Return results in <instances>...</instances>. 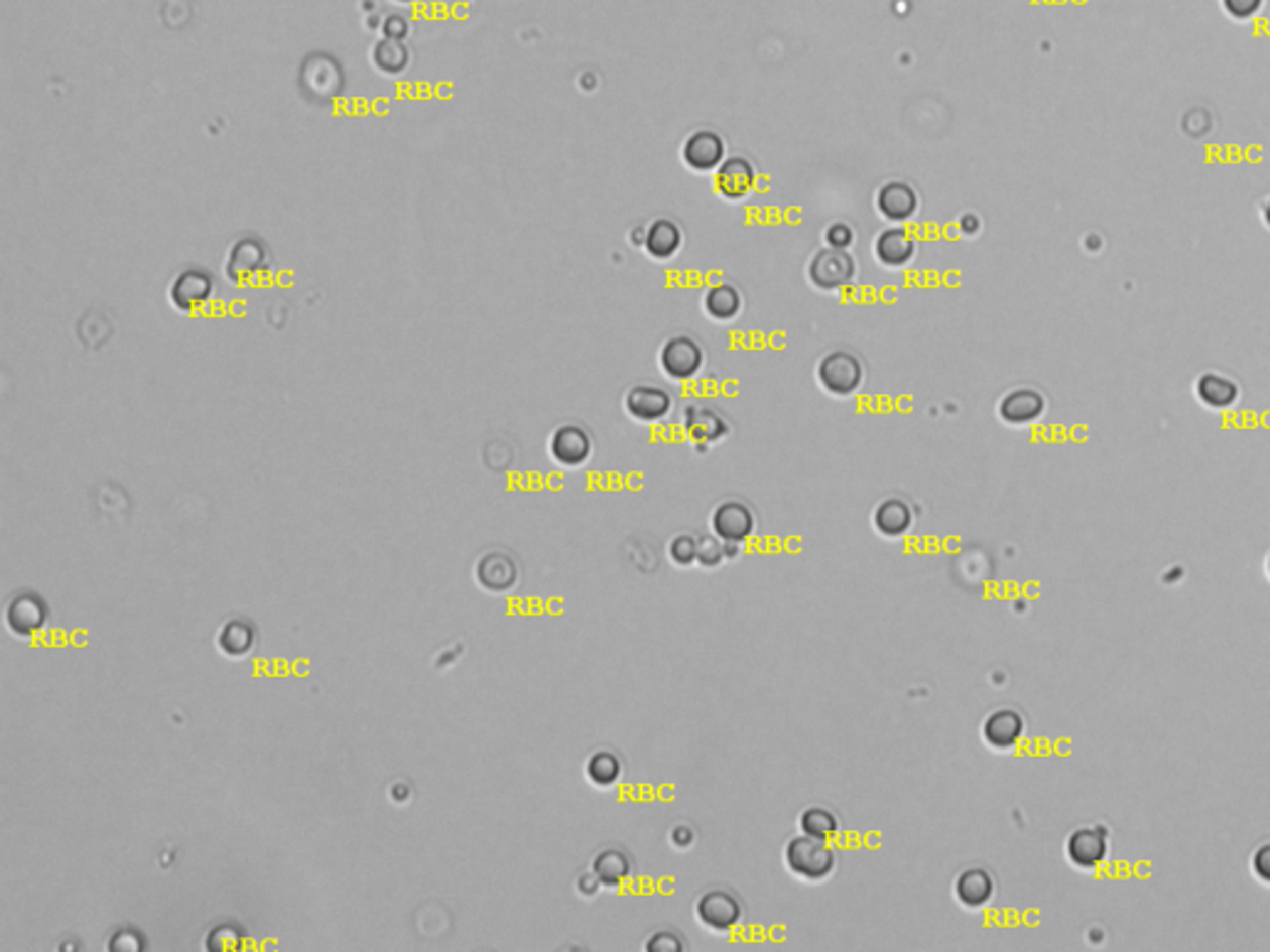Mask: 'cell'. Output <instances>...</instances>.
<instances>
[{
	"mask_svg": "<svg viewBox=\"0 0 1270 952\" xmlns=\"http://www.w3.org/2000/svg\"><path fill=\"white\" fill-rule=\"evenodd\" d=\"M784 863L796 878L816 883V880H827L834 873L837 853L829 846V841L801 833V836L789 838L787 846H784Z\"/></svg>",
	"mask_w": 1270,
	"mask_h": 952,
	"instance_id": "6da1fadb",
	"label": "cell"
},
{
	"mask_svg": "<svg viewBox=\"0 0 1270 952\" xmlns=\"http://www.w3.org/2000/svg\"><path fill=\"white\" fill-rule=\"evenodd\" d=\"M816 378L829 395L834 397H852L854 392L864 385V365L854 353L847 350H834L821 358L816 368Z\"/></svg>",
	"mask_w": 1270,
	"mask_h": 952,
	"instance_id": "7a4b0ae2",
	"label": "cell"
},
{
	"mask_svg": "<svg viewBox=\"0 0 1270 952\" xmlns=\"http://www.w3.org/2000/svg\"><path fill=\"white\" fill-rule=\"evenodd\" d=\"M695 918L713 933H732L740 925L742 903L730 891H708L697 898Z\"/></svg>",
	"mask_w": 1270,
	"mask_h": 952,
	"instance_id": "3957f363",
	"label": "cell"
},
{
	"mask_svg": "<svg viewBox=\"0 0 1270 952\" xmlns=\"http://www.w3.org/2000/svg\"><path fill=\"white\" fill-rule=\"evenodd\" d=\"M705 350L695 337H670L660 350V368L672 380H692L703 370Z\"/></svg>",
	"mask_w": 1270,
	"mask_h": 952,
	"instance_id": "277c9868",
	"label": "cell"
},
{
	"mask_svg": "<svg viewBox=\"0 0 1270 952\" xmlns=\"http://www.w3.org/2000/svg\"><path fill=\"white\" fill-rule=\"evenodd\" d=\"M713 534L718 536L720 541L725 543H745L747 539H752L755 534V511L747 507L745 502H737V499H728V502L718 504L713 511Z\"/></svg>",
	"mask_w": 1270,
	"mask_h": 952,
	"instance_id": "5b68a950",
	"label": "cell"
},
{
	"mask_svg": "<svg viewBox=\"0 0 1270 952\" xmlns=\"http://www.w3.org/2000/svg\"><path fill=\"white\" fill-rule=\"evenodd\" d=\"M854 258L847 254V249H829L819 251L809 263V278L816 288L821 290H839L847 286L854 278Z\"/></svg>",
	"mask_w": 1270,
	"mask_h": 952,
	"instance_id": "8992f818",
	"label": "cell"
},
{
	"mask_svg": "<svg viewBox=\"0 0 1270 952\" xmlns=\"http://www.w3.org/2000/svg\"><path fill=\"white\" fill-rule=\"evenodd\" d=\"M682 159L692 171H713L725 161V139L713 129H697L682 144Z\"/></svg>",
	"mask_w": 1270,
	"mask_h": 952,
	"instance_id": "52a82bcc",
	"label": "cell"
},
{
	"mask_svg": "<svg viewBox=\"0 0 1270 952\" xmlns=\"http://www.w3.org/2000/svg\"><path fill=\"white\" fill-rule=\"evenodd\" d=\"M626 410L638 422H660L672 410V395L658 385H635L626 395Z\"/></svg>",
	"mask_w": 1270,
	"mask_h": 952,
	"instance_id": "ba28073f",
	"label": "cell"
},
{
	"mask_svg": "<svg viewBox=\"0 0 1270 952\" xmlns=\"http://www.w3.org/2000/svg\"><path fill=\"white\" fill-rule=\"evenodd\" d=\"M755 181H757L755 166L742 157L725 159L723 164L715 169V189H718L720 196L730 198V201L745 198L747 193L752 191V186H755Z\"/></svg>",
	"mask_w": 1270,
	"mask_h": 952,
	"instance_id": "9c48e42d",
	"label": "cell"
},
{
	"mask_svg": "<svg viewBox=\"0 0 1270 952\" xmlns=\"http://www.w3.org/2000/svg\"><path fill=\"white\" fill-rule=\"evenodd\" d=\"M551 456L563 466H581L591 459V437L586 429L576 427V424H563L553 432L551 444Z\"/></svg>",
	"mask_w": 1270,
	"mask_h": 952,
	"instance_id": "30bf717a",
	"label": "cell"
},
{
	"mask_svg": "<svg viewBox=\"0 0 1270 952\" xmlns=\"http://www.w3.org/2000/svg\"><path fill=\"white\" fill-rule=\"evenodd\" d=\"M516 578H519V568L509 553L494 551L479 558L477 580L489 593H507L509 588H514Z\"/></svg>",
	"mask_w": 1270,
	"mask_h": 952,
	"instance_id": "8fae6325",
	"label": "cell"
},
{
	"mask_svg": "<svg viewBox=\"0 0 1270 952\" xmlns=\"http://www.w3.org/2000/svg\"><path fill=\"white\" fill-rule=\"evenodd\" d=\"M876 207L889 222H908L918 212V193L906 181H889L879 189Z\"/></svg>",
	"mask_w": 1270,
	"mask_h": 952,
	"instance_id": "7c38bea8",
	"label": "cell"
},
{
	"mask_svg": "<svg viewBox=\"0 0 1270 952\" xmlns=\"http://www.w3.org/2000/svg\"><path fill=\"white\" fill-rule=\"evenodd\" d=\"M876 258H879L884 266L891 268H901L911 261L913 254H916V239L908 234L906 229L901 226H891V229L881 231L879 239L874 244Z\"/></svg>",
	"mask_w": 1270,
	"mask_h": 952,
	"instance_id": "4fadbf2b",
	"label": "cell"
},
{
	"mask_svg": "<svg viewBox=\"0 0 1270 952\" xmlns=\"http://www.w3.org/2000/svg\"><path fill=\"white\" fill-rule=\"evenodd\" d=\"M1022 736V719L1013 709H998L983 722V739L993 750H1013Z\"/></svg>",
	"mask_w": 1270,
	"mask_h": 952,
	"instance_id": "5bb4252c",
	"label": "cell"
},
{
	"mask_svg": "<svg viewBox=\"0 0 1270 952\" xmlns=\"http://www.w3.org/2000/svg\"><path fill=\"white\" fill-rule=\"evenodd\" d=\"M993 891H995L993 878H990L988 870H983V868H968L956 878L958 903L971 908V911H978V908L988 906L990 898H993Z\"/></svg>",
	"mask_w": 1270,
	"mask_h": 952,
	"instance_id": "9a60e30c",
	"label": "cell"
},
{
	"mask_svg": "<svg viewBox=\"0 0 1270 952\" xmlns=\"http://www.w3.org/2000/svg\"><path fill=\"white\" fill-rule=\"evenodd\" d=\"M643 246L653 258H658V261H667V258L675 256L682 246L680 226L672 222V219H655V222L645 229Z\"/></svg>",
	"mask_w": 1270,
	"mask_h": 952,
	"instance_id": "2e32d148",
	"label": "cell"
},
{
	"mask_svg": "<svg viewBox=\"0 0 1270 952\" xmlns=\"http://www.w3.org/2000/svg\"><path fill=\"white\" fill-rule=\"evenodd\" d=\"M874 526L879 534L889 536V539H898V536L911 531L913 511L903 499H886L874 511Z\"/></svg>",
	"mask_w": 1270,
	"mask_h": 952,
	"instance_id": "e0dca14e",
	"label": "cell"
},
{
	"mask_svg": "<svg viewBox=\"0 0 1270 952\" xmlns=\"http://www.w3.org/2000/svg\"><path fill=\"white\" fill-rule=\"evenodd\" d=\"M685 429L697 442H715L728 434V422L718 410L708 405H690L685 412Z\"/></svg>",
	"mask_w": 1270,
	"mask_h": 952,
	"instance_id": "ac0fdd59",
	"label": "cell"
},
{
	"mask_svg": "<svg viewBox=\"0 0 1270 952\" xmlns=\"http://www.w3.org/2000/svg\"><path fill=\"white\" fill-rule=\"evenodd\" d=\"M1045 410V400L1035 390H1015L1000 402V417L1010 424H1027Z\"/></svg>",
	"mask_w": 1270,
	"mask_h": 952,
	"instance_id": "d6986e66",
	"label": "cell"
},
{
	"mask_svg": "<svg viewBox=\"0 0 1270 952\" xmlns=\"http://www.w3.org/2000/svg\"><path fill=\"white\" fill-rule=\"evenodd\" d=\"M591 870H594L596 878L601 880V886H606V889H621V886L631 878L633 865H631V858H628L623 851H618V848H606V851H601L599 856L594 858Z\"/></svg>",
	"mask_w": 1270,
	"mask_h": 952,
	"instance_id": "ffe728a7",
	"label": "cell"
},
{
	"mask_svg": "<svg viewBox=\"0 0 1270 952\" xmlns=\"http://www.w3.org/2000/svg\"><path fill=\"white\" fill-rule=\"evenodd\" d=\"M45 603L32 595H20L8 607V626L18 635H32L45 623Z\"/></svg>",
	"mask_w": 1270,
	"mask_h": 952,
	"instance_id": "44dd1931",
	"label": "cell"
},
{
	"mask_svg": "<svg viewBox=\"0 0 1270 952\" xmlns=\"http://www.w3.org/2000/svg\"><path fill=\"white\" fill-rule=\"evenodd\" d=\"M705 313L715 320H732L737 313L742 310V295L740 290L730 283H718L705 293Z\"/></svg>",
	"mask_w": 1270,
	"mask_h": 952,
	"instance_id": "7402d4cb",
	"label": "cell"
},
{
	"mask_svg": "<svg viewBox=\"0 0 1270 952\" xmlns=\"http://www.w3.org/2000/svg\"><path fill=\"white\" fill-rule=\"evenodd\" d=\"M621 772H623L621 760L608 750L594 752V755L589 757V762H586V777H589L591 784H596V787H601V789L613 787V784L621 779Z\"/></svg>",
	"mask_w": 1270,
	"mask_h": 952,
	"instance_id": "603a6c76",
	"label": "cell"
},
{
	"mask_svg": "<svg viewBox=\"0 0 1270 952\" xmlns=\"http://www.w3.org/2000/svg\"><path fill=\"white\" fill-rule=\"evenodd\" d=\"M799 828H801V833H806V836L821 838V841H832V838L839 833V819H837V814H832V811L824 809V806H809V809L801 811Z\"/></svg>",
	"mask_w": 1270,
	"mask_h": 952,
	"instance_id": "cb8c5ba5",
	"label": "cell"
},
{
	"mask_svg": "<svg viewBox=\"0 0 1270 952\" xmlns=\"http://www.w3.org/2000/svg\"><path fill=\"white\" fill-rule=\"evenodd\" d=\"M251 645H254V628H251L246 621L226 623V626L222 628V633H219V648H222L226 655H231V658H241V655H246L251 650Z\"/></svg>",
	"mask_w": 1270,
	"mask_h": 952,
	"instance_id": "d4e9b609",
	"label": "cell"
},
{
	"mask_svg": "<svg viewBox=\"0 0 1270 952\" xmlns=\"http://www.w3.org/2000/svg\"><path fill=\"white\" fill-rule=\"evenodd\" d=\"M1105 853V843L1097 831H1077L1069 841V856L1077 865H1095Z\"/></svg>",
	"mask_w": 1270,
	"mask_h": 952,
	"instance_id": "484cf974",
	"label": "cell"
},
{
	"mask_svg": "<svg viewBox=\"0 0 1270 952\" xmlns=\"http://www.w3.org/2000/svg\"><path fill=\"white\" fill-rule=\"evenodd\" d=\"M1198 392H1201V397L1209 402V405H1216V407L1229 405V402H1234V397H1236V387L1231 385L1229 380L1219 378V375H1206V378L1201 380V385H1198Z\"/></svg>",
	"mask_w": 1270,
	"mask_h": 952,
	"instance_id": "4316f807",
	"label": "cell"
},
{
	"mask_svg": "<svg viewBox=\"0 0 1270 952\" xmlns=\"http://www.w3.org/2000/svg\"><path fill=\"white\" fill-rule=\"evenodd\" d=\"M375 62H378L382 70H387V73H397V70L405 67L407 50L402 47L400 40L387 37L385 42H380V45L375 47Z\"/></svg>",
	"mask_w": 1270,
	"mask_h": 952,
	"instance_id": "83f0119b",
	"label": "cell"
},
{
	"mask_svg": "<svg viewBox=\"0 0 1270 952\" xmlns=\"http://www.w3.org/2000/svg\"><path fill=\"white\" fill-rule=\"evenodd\" d=\"M667 553L677 566H692V563H697V539L687 534L675 536L667 546Z\"/></svg>",
	"mask_w": 1270,
	"mask_h": 952,
	"instance_id": "f1b7e54d",
	"label": "cell"
},
{
	"mask_svg": "<svg viewBox=\"0 0 1270 952\" xmlns=\"http://www.w3.org/2000/svg\"><path fill=\"white\" fill-rule=\"evenodd\" d=\"M728 558L725 553V541H720L718 536H705V539L697 541V563L705 568H715Z\"/></svg>",
	"mask_w": 1270,
	"mask_h": 952,
	"instance_id": "f546056e",
	"label": "cell"
},
{
	"mask_svg": "<svg viewBox=\"0 0 1270 952\" xmlns=\"http://www.w3.org/2000/svg\"><path fill=\"white\" fill-rule=\"evenodd\" d=\"M645 948H648L650 952H680L682 948H685V943H682L675 933H670V930H660V933H655L653 938L645 943Z\"/></svg>",
	"mask_w": 1270,
	"mask_h": 952,
	"instance_id": "4dcf8cb0",
	"label": "cell"
},
{
	"mask_svg": "<svg viewBox=\"0 0 1270 952\" xmlns=\"http://www.w3.org/2000/svg\"><path fill=\"white\" fill-rule=\"evenodd\" d=\"M824 239H827V244L832 246V249H849V246H852V241H854V231H852V226H849V224L837 222V224H832L824 231Z\"/></svg>",
	"mask_w": 1270,
	"mask_h": 952,
	"instance_id": "1f68e13d",
	"label": "cell"
},
{
	"mask_svg": "<svg viewBox=\"0 0 1270 952\" xmlns=\"http://www.w3.org/2000/svg\"><path fill=\"white\" fill-rule=\"evenodd\" d=\"M1263 0H1224V10L1236 20H1248L1261 10Z\"/></svg>",
	"mask_w": 1270,
	"mask_h": 952,
	"instance_id": "d6a6232c",
	"label": "cell"
},
{
	"mask_svg": "<svg viewBox=\"0 0 1270 952\" xmlns=\"http://www.w3.org/2000/svg\"><path fill=\"white\" fill-rule=\"evenodd\" d=\"M670 843L677 848V851H687V848L695 843V831L685 824H677L670 831Z\"/></svg>",
	"mask_w": 1270,
	"mask_h": 952,
	"instance_id": "836d02e7",
	"label": "cell"
},
{
	"mask_svg": "<svg viewBox=\"0 0 1270 952\" xmlns=\"http://www.w3.org/2000/svg\"><path fill=\"white\" fill-rule=\"evenodd\" d=\"M576 886H579L581 896H596V893H599V889H601V880L596 878V873H594V870H591V873L581 875V878L576 880Z\"/></svg>",
	"mask_w": 1270,
	"mask_h": 952,
	"instance_id": "e575fe53",
	"label": "cell"
},
{
	"mask_svg": "<svg viewBox=\"0 0 1270 952\" xmlns=\"http://www.w3.org/2000/svg\"><path fill=\"white\" fill-rule=\"evenodd\" d=\"M385 32H387V37H392V40H402V35H405V32H407L405 18H400V15H392V18H387Z\"/></svg>",
	"mask_w": 1270,
	"mask_h": 952,
	"instance_id": "d590c367",
	"label": "cell"
},
{
	"mask_svg": "<svg viewBox=\"0 0 1270 952\" xmlns=\"http://www.w3.org/2000/svg\"><path fill=\"white\" fill-rule=\"evenodd\" d=\"M1256 870L1263 875V878L1270 880V846L1263 848L1256 858Z\"/></svg>",
	"mask_w": 1270,
	"mask_h": 952,
	"instance_id": "8d00e7d4",
	"label": "cell"
},
{
	"mask_svg": "<svg viewBox=\"0 0 1270 952\" xmlns=\"http://www.w3.org/2000/svg\"><path fill=\"white\" fill-rule=\"evenodd\" d=\"M1268 222H1270V207H1268Z\"/></svg>",
	"mask_w": 1270,
	"mask_h": 952,
	"instance_id": "74e56055",
	"label": "cell"
},
{
	"mask_svg": "<svg viewBox=\"0 0 1270 952\" xmlns=\"http://www.w3.org/2000/svg\"><path fill=\"white\" fill-rule=\"evenodd\" d=\"M402 3H410V0H402Z\"/></svg>",
	"mask_w": 1270,
	"mask_h": 952,
	"instance_id": "f35d334b",
	"label": "cell"
}]
</instances>
